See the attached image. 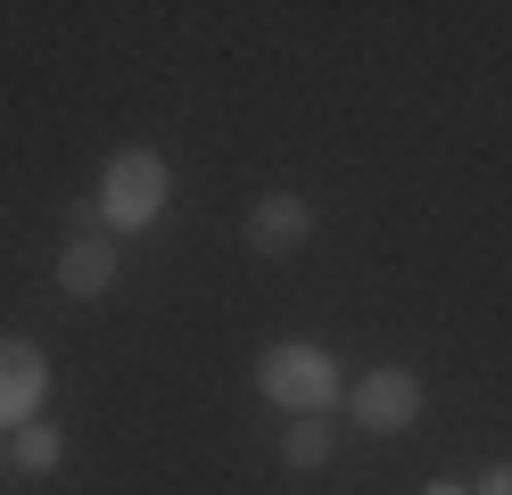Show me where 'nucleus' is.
<instances>
[{"label":"nucleus","instance_id":"obj_1","mask_svg":"<svg viewBox=\"0 0 512 495\" xmlns=\"http://www.w3.org/2000/svg\"><path fill=\"white\" fill-rule=\"evenodd\" d=\"M331 388H339L331 347H314V339H281V347L265 355V396H273V405H290V413H323V405H331Z\"/></svg>","mask_w":512,"mask_h":495},{"label":"nucleus","instance_id":"obj_2","mask_svg":"<svg viewBox=\"0 0 512 495\" xmlns=\"http://www.w3.org/2000/svg\"><path fill=\"white\" fill-rule=\"evenodd\" d=\"M157 207H166V165H157L149 149H124L100 174V223L141 231V223H157Z\"/></svg>","mask_w":512,"mask_h":495},{"label":"nucleus","instance_id":"obj_3","mask_svg":"<svg viewBox=\"0 0 512 495\" xmlns=\"http://www.w3.org/2000/svg\"><path fill=\"white\" fill-rule=\"evenodd\" d=\"M413 413H422V380L413 372H364L356 380V421L364 429H405Z\"/></svg>","mask_w":512,"mask_h":495},{"label":"nucleus","instance_id":"obj_4","mask_svg":"<svg viewBox=\"0 0 512 495\" xmlns=\"http://www.w3.org/2000/svg\"><path fill=\"white\" fill-rule=\"evenodd\" d=\"M42 388H50V372H42V355L25 347V339H0V421H34V405H42Z\"/></svg>","mask_w":512,"mask_h":495},{"label":"nucleus","instance_id":"obj_5","mask_svg":"<svg viewBox=\"0 0 512 495\" xmlns=\"http://www.w3.org/2000/svg\"><path fill=\"white\" fill-rule=\"evenodd\" d=\"M306 231H314V215H306V198H290V190H281V198H256V215H248V240L265 248V256H290Z\"/></svg>","mask_w":512,"mask_h":495},{"label":"nucleus","instance_id":"obj_6","mask_svg":"<svg viewBox=\"0 0 512 495\" xmlns=\"http://www.w3.org/2000/svg\"><path fill=\"white\" fill-rule=\"evenodd\" d=\"M58 281H67L75 297H100V289L116 281V248L100 240V231H91V240H75L67 256H58Z\"/></svg>","mask_w":512,"mask_h":495},{"label":"nucleus","instance_id":"obj_7","mask_svg":"<svg viewBox=\"0 0 512 495\" xmlns=\"http://www.w3.org/2000/svg\"><path fill=\"white\" fill-rule=\"evenodd\" d=\"M281 454H290L298 471H314V462H331V421L298 413V421H290V438H281Z\"/></svg>","mask_w":512,"mask_h":495},{"label":"nucleus","instance_id":"obj_8","mask_svg":"<svg viewBox=\"0 0 512 495\" xmlns=\"http://www.w3.org/2000/svg\"><path fill=\"white\" fill-rule=\"evenodd\" d=\"M58 454H67V438H58V429H42V421L17 429V471H58Z\"/></svg>","mask_w":512,"mask_h":495},{"label":"nucleus","instance_id":"obj_9","mask_svg":"<svg viewBox=\"0 0 512 495\" xmlns=\"http://www.w3.org/2000/svg\"><path fill=\"white\" fill-rule=\"evenodd\" d=\"M479 495H512V462H504V471H488V487H479Z\"/></svg>","mask_w":512,"mask_h":495},{"label":"nucleus","instance_id":"obj_10","mask_svg":"<svg viewBox=\"0 0 512 495\" xmlns=\"http://www.w3.org/2000/svg\"><path fill=\"white\" fill-rule=\"evenodd\" d=\"M430 495H463V487H430Z\"/></svg>","mask_w":512,"mask_h":495}]
</instances>
